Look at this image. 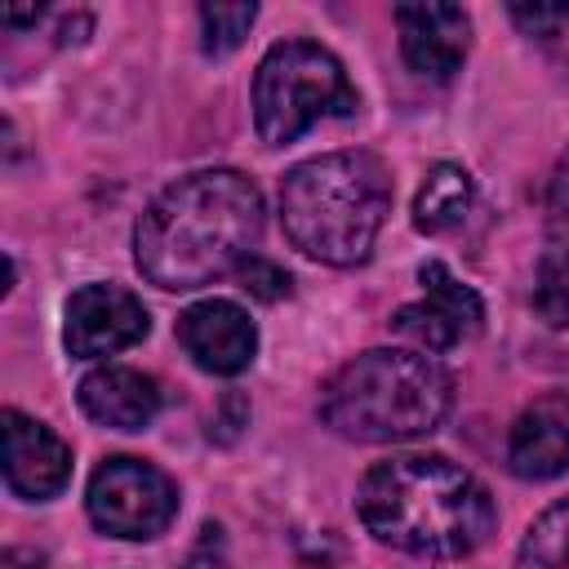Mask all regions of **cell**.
I'll use <instances>...</instances> for the list:
<instances>
[{
	"label": "cell",
	"mask_w": 569,
	"mask_h": 569,
	"mask_svg": "<svg viewBox=\"0 0 569 569\" xmlns=\"http://www.w3.org/2000/svg\"><path fill=\"white\" fill-rule=\"evenodd\" d=\"M262 236V191L240 169H200L169 182L133 227L138 271L169 289L187 293L213 284L227 271H240L253 258Z\"/></svg>",
	"instance_id": "obj_1"
},
{
	"label": "cell",
	"mask_w": 569,
	"mask_h": 569,
	"mask_svg": "<svg viewBox=\"0 0 569 569\" xmlns=\"http://www.w3.org/2000/svg\"><path fill=\"white\" fill-rule=\"evenodd\" d=\"M356 511L365 529L409 556H471L498 525L493 493L440 453H391L360 480Z\"/></svg>",
	"instance_id": "obj_2"
},
{
	"label": "cell",
	"mask_w": 569,
	"mask_h": 569,
	"mask_svg": "<svg viewBox=\"0 0 569 569\" xmlns=\"http://www.w3.org/2000/svg\"><path fill=\"white\" fill-rule=\"evenodd\" d=\"M391 178L373 151H329L280 182V222L293 249L325 267H360L387 222Z\"/></svg>",
	"instance_id": "obj_3"
},
{
	"label": "cell",
	"mask_w": 569,
	"mask_h": 569,
	"mask_svg": "<svg viewBox=\"0 0 569 569\" xmlns=\"http://www.w3.org/2000/svg\"><path fill=\"white\" fill-rule=\"evenodd\" d=\"M453 409L449 369L418 347H373L320 387V418L347 440L396 445L431 436Z\"/></svg>",
	"instance_id": "obj_4"
},
{
	"label": "cell",
	"mask_w": 569,
	"mask_h": 569,
	"mask_svg": "<svg viewBox=\"0 0 569 569\" xmlns=\"http://www.w3.org/2000/svg\"><path fill=\"white\" fill-rule=\"evenodd\" d=\"M360 98L342 62L311 40H280L262 53L253 76V124L267 147H289L316 120L356 116Z\"/></svg>",
	"instance_id": "obj_5"
},
{
	"label": "cell",
	"mask_w": 569,
	"mask_h": 569,
	"mask_svg": "<svg viewBox=\"0 0 569 569\" xmlns=\"http://www.w3.org/2000/svg\"><path fill=\"white\" fill-rule=\"evenodd\" d=\"M84 507L102 533L124 538V542H147L173 525L178 489L160 467L120 453V458H107L93 467Z\"/></svg>",
	"instance_id": "obj_6"
},
{
	"label": "cell",
	"mask_w": 569,
	"mask_h": 569,
	"mask_svg": "<svg viewBox=\"0 0 569 569\" xmlns=\"http://www.w3.org/2000/svg\"><path fill=\"white\" fill-rule=\"evenodd\" d=\"M418 280H422V298L400 307L391 316V329L400 338H409L418 351H449L458 347L462 338L480 333L485 325V302L471 284H462L445 262H422L418 267Z\"/></svg>",
	"instance_id": "obj_7"
},
{
	"label": "cell",
	"mask_w": 569,
	"mask_h": 569,
	"mask_svg": "<svg viewBox=\"0 0 569 569\" xmlns=\"http://www.w3.org/2000/svg\"><path fill=\"white\" fill-rule=\"evenodd\" d=\"M151 329V316L142 298H133L120 284H80L67 298V320H62V342L80 360H102L116 356L133 342H142Z\"/></svg>",
	"instance_id": "obj_8"
},
{
	"label": "cell",
	"mask_w": 569,
	"mask_h": 569,
	"mask_svg": "<svg viewBox=\"0 0 569 569\" xmlns=\"http://www.w3.org/2000/svg\"><path fill=\"white\" fill-rule=\"evenodd\" d=\"M182 351L196 360V369L218 373V378H236L253 365L258 356V325L249 320L244 307L227 302V298H204L196 307H187L173 325Z\"/></svg>",
	"instance_id": "obj_9"
},
{
	"label": "cell",
	"mask_w": 569,
	"mask_h": 569,
	"mask_svg": "<svg viewBox=\"0 0 569 569\" xmlns=\"http://www.w3.org/2000/svg\"><path fill=\"white\" fill-rule=\"evenodd\" d=\"M0 427H4V485H9V493L27 498V502L58 498L71 480L67 440L18 409H4Z\"/></svg>",
	"instance_id": "obj_10"
},
{
	"label": "cell",
	"mask_w": 569,
	"mask_h": 569,
	"mask_svg": "<svg viewBox=\"0 0 569 569\" xmlns=\"http://www.w3.org/2000/svg\"><path fill=\"white\" fill-rule=\"evenodd\" d=\"M400 53L413 76L449 80L471 44V18L458 4H396Z\"/></svg>",
	"instance_id": "obj_11"
},
{
	"label": "cell",
	"mask_w": 569,
	"mask_h": 569,
	"mask_svg": "<svg viewBox=\"0 0 569 569\" xmlns=\"http://www.w3.org/2000/svg\"><path fill=\"white\" fill-rule=\"evenodd\" d=\"M507 467L520 480H556L569 471V396L551 391L520 409L507 436Z\"/></svg>",
	"instance_id": "obj_12"
},
{
	"label": "cell",
	"mask_w": 569,
	"mask_h": 569,
	"mask_svg": "<svg viewBox=\"0 0 569 569\" xmlns=\"http://www.w3.org/2000/svg\"><path fill=\"white\" fill-rule=\"evenodd\" d=\"M80 409L111 431H142L160 413V387L151 373L129 365H102L80 378Z\"/></svg>",
	"instance_id": "obj_13"
},
{
	"label": "cell",
	"mask_w": 569,
	"mask_h": 569,
	"mask_svg": "<svg viewBox=\"0 0 569 569\" xmlns=\"http://www.w3.org/2000/svg\"><path fill=\"white\" fill-rule=\"evenodd\" d=\"M471 200H476L471 173L462 164H436L413 196V227L418 231H449L467 218Z\"/></svg>",
	"instance_id": "obj_14"
},
{
	"label": "cell",
	"mask_w": 569,
	"mask_h": 569,
	"mask_svg": "<svg viewBox=\"0 0 569 569\" xmlns=\"http://www.w3.org/2000/svg\"><path fill=\"white\" fill-rule=\"evenodd\" d=\"M516 569H569V498L551 502L520 538Z\"/></svg>",
	"instance_id": "obj_15"
},
{
	"label": "cell",
	"mask_w": 569,
	"mask_h": 569,
	"mask_svg": "<svg viewBox=\"0 0 569 569\" xmlns=\"http://www.w3.org/2000/svg\"><path fill=\"white\" fill-rule=\"evenodd\" d=\"M533 307L551 329H569V249L551 244L538 258L533 276Z\"/></svg>",
	"instance_id": "obj_16"
},
{
	"label": "cell",
	"mask_w": 569,
	"mask_h": 569,
	"mask_svg": "<svg viewBox=\"0 0 569 569\" xmlns=\"http://www.w3.org/2000/svg\"><path fill=\"white\" fill-rule=\"evenodd\" d=\"M258 18V4H200V27H204V53H231Z\"/></svg>",
	"instance_id": "obj_17"
},
{
	"label": "cell",
	"mask_w": 569,
	"mask_h": 569,
	"mask_svg": "<svg viewBox=\"0 0 569 569\" xmlns=\"http://www.w3.org/2000/svg\"><path fill=\"white\" fill-rule=\"evenodd\" d=\"M507 13H511V22L525 36H538V40H556V36L569 31V4L565 0H556V4H547V0H538V4H511Z\"/></svg>",
	"instance_id": "obj_18"
},
{
	"label": "cell",
	"mask_w": 569,
	"mask_h": 569,
	"mask_svg": "<svg viewBox=\"0 0 569 569\" xmlns=\"http://www.w3.org/2000/svg\"><path fill=\"white\" fill-rule=\"evenodd\" d=\"M547 231H551V244L569 249V147L560 151L547 182Z\"/></svg>",
	"instance_id": "obj_19"
},
{
	"label": "cell",
	"mask_w": 569,
	"mask_h": 569,
	"mask_svg": "<svg viewBox=\"0 0 569 569\" xmlns=\"http://www.w3.org/2000/svg\"><path fill=\"white\" fill-rule=\"evenodd\" d=\"M240 284H244V293H253V298H262V302H280V298H289V271L284 267H276L271 258H244L240 262Z\"/></svg>",
	"instance_id": "obj_20"
},
{
	"label": "cell",
	"mask_w": 569,
	"mask_h": 569,
	"mask_svg": "<svg viewBox=\"0 0 569 569\" xmlns=\"http://www.w3.org/2000/svg\"><path fill=\"white\" fill-rule=\"evenodd\" d=\"M0 569H44V556L40 551H27V547H9Z\"/></svg>",
	"instance_id": "obj_21"
}]
</instances>
